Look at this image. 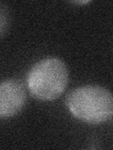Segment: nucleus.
<instances>
[{"instance_id": "f257e3e1", "label": "nucleus", "mask_w": 113, "mask_h": 150, "mask_svg": "<svg viewBox=\"0 0 113 150\" xmlns=\"http://www.w3.org/2000/svg\"><path fill=\"white\" fill-rule=\"evenodd\" d=\"M66 105L74 116L88 124L105 123L113 115L112 94L96 84L73 89L66 97Z\"/></svg>"}, {"instance_id": "f03ea898", "label": "nucleus", "mask_w": 113, "mask_h": 150, "mask_svg": "<svg viewBox=\"0 0 113 150\" xmlns=\"http://www.w3.org/2000/svg\"><path fill=\"white\" fill-rule=\"evenodd\" d=\"M69 82V70L60 58L47 57L37 62L28 71L26 84L37 100L49 101L61 96Z\"/></svg>"}, {"instance_id": "7ed1b4c3", "label": "nucleus", "mask_w": 113, "mask_h": 150, "mask_svg": "<svg viewBox=\"0 0 113 150\" xmlns=\"http://www.w3.org/2000/svg\"><path fill=\"white\" fill-rule=\"evenodd\" d=\"M27 100L26 87L21 81L9 79L0 82V118L18 115Z\"/></svg>"}, {"instance_id": "20e7f679", "label": "nucleus", "mask_w": 113, "mask_h": 150, "mask_svg": "<svg viewBox=\"0 0 113 150\" xmlns=\"http://www.w3.org/2000/svg\"><path fill=\"white\" fill-rule=\"evenodd\" d=\"M89 2H91L89 0H85V1H73V3H74V4H87Z\"/></svg>"}]
</instances>
